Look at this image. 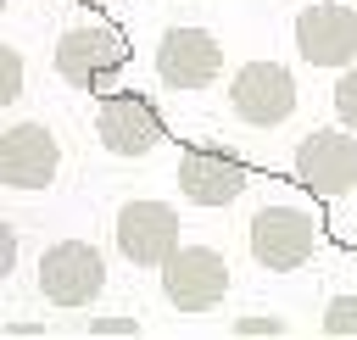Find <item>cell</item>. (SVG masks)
<instances>
[{
  "instance_id": "7a4b0ae2",
  "label": "cell",
  "mask_w": 357,
  "mask_h": 340,
  "mask_svg": "<svg viewBox=\"0 0 357 340\" xmlns=\"http://www.w3.org/2000/svg\"><path fill=\"white\" fill-rule=\"evenodd\" d=\"M95 139L112 150V156H145L167 139V123L156 111L151 95L139 89H106L100 106H95Z\"/></svg>"
},
{
  "instance_id": "277c9868",
  "label": "cell",
  "mask_w": 357,
  "mask_h": 340,
  "mask_svg": "<svg viewBox=\"0 0 357 340\" xmlns=\"http://www.w3.org/2000/svg\"><path fill=\"white\" fill-rule=\"evenodd\" d=\"M296 178L318 195V201H340L357 190V134L346 128H312L301 145H296Z\"/></svg>"
},
{
  "instance_id": "e0dca14e",
  "label": "cell",
  "mask_w": 357,
  "mask_h": 340,
  "mask_svg": "<svg viewBox=\"0 0 357 340\" xmlns=\"http://www.w3.org/2000/svg\"><path fill=\"white\" fill-rule=\"evenodd\" d=\"M84 329H89L95 340H128V334H139V323H134V318H89Z\"/></svg>"
},
{
  "instance_id": "9a60e30c",
  "label": "cell",
  "mask_w": 357,
  "mask_h": 340,
  "mask_svg": "<svg viewBox=\"0 0 357 340\" xmlns=\"http://www.w3.org/2000/svg\"><path fill=\"white\" fill-rule=\"evenodd\" d=\"M335 117H340V128H351L357 134V61L340 72V84H335Z\"/></svg>"
},
{
  "instance_id": "30bf717a",
  "label": "cell",
  "mask_w": 357,
  "mask_h": 340,
  "mask_svg": "<svg viewBox=\"0 0 357 340\" xmlns=\"http://www.w3.org/2000/svg\"><path fill=\"white\" fill-rule=\"evenodd\" d=\"M61 145L45 123H11L0 134V184L6 190H45L56 184Z\"/></svg>"
},
{
  "instance_id": "52a82bcc",
  "label": "cell",
  "mask_w": 357,
  "mask_h": 340,
  "mask_svg": "<svg viewBox=\"0 0 357 340\" xmlns=\"http://www.w3.org/2000/svg\"><path fill=\"white\" fill-rule=\"evenodd\" d=\"M173 184H178V195L190 206H229L245 190V162L234 150H223V145H184Z\"/></svg>"
},
{
  "instance_id": "4fadbf2b",
  "label": "cell",
  "mask_w": 357,
  "mask_h": 340,
  "mask_svg": "<svg viewBox=\"0 0 357 340\" xmlns=\"http://www.w3.org/2000/svg\"><path fill=\"white\" fill-rule=\"evenodd\" d=\"M329 340H357V295H335L324 307V323H318Z\"/></svg>"
},
{
  "instance_id": "8992f818",
  "label": "cell",
  "mask_w": 357,
  "mask_h": 340,
  "mask_svg": "<svg viewBox=\"0 0 357 340\" xmlns=\"http://www.w3.org/2000/svg\"><path fill=\"white\" fill-rule=\"evenodd\" d=\"M229 106L251 128L284 123L296 111V78H290V67H279V61H245L234 72V84H229Z\"/></svg>"
},
{
  "instance_id": "8fae6325",
  "label": "cell",
  "mask_w": 357,
  "mask_h": 340,
  "mask_svg": "<svg viewBox=\"0 0 357 340\" xmlns=\"http://www.w3.org/2000/svg\"><path fill=\"white\" fill-rule=\"evenodd\" d=\"M296 50L312 67H351L357 61V6L318 0L296 17Z\"/></svg>"
},
{
  "instance_id": "7c38bea8",
  "label": "cell",
  "mask_w": 357,
  "mask_h": 340,
  "mask_svg": "<svg viewBox=\"0 0 357 340\" xmlns=\"http://www.w3.org/2000/svg\"><path fill=\"white\" fill-rule=\"evenodd\" d=\"M117 251L134 268H162L178 251V212L167 201H128L117 212Z\"/></svg>"
},
{
  "instance_id": "2e32d148",
  "label": "cell",
  "mask_w": 357,
  "mask_h": 340,
  "mask_svg": "<svg viewBox=\"0 0 357 340\" xmlns=\"http://www.w3.org/2000/svg\"><path fill=\"white\" fill-rule=\"evenodd\" d=\"M229 334H240V340H279V334H290V323L284 318H234Z\"/></svg>"
},
{
  "instance_id": "6da1fadb",
  "label": "cell",
  "mask_w": 357,
  "mask_h": 340,
  "mask_svg": "<svg viewBox=\"0 0 357 340\" xmlns=\"http://www.w3.org/2000/svg\"><path fill=\"white\" fill-rule=\"evenodd\" d=\"M123 67H128V39L112 22H84L56 39V78H67L73 89L106 95Z\"/></svg>"
},
{
  "instance_id": "5b68a950",
  "label": "cell",
  "mask_w": 357,
  "mask_h": 340,
  "mask_svg": "<svg viewBox=\"0 0 357 340\" xmlns=\"http://www.w3.org/2000/svg\"><path fill=\"white\" fill-rule=\"evenodd\" d=\"M106 284V262L89 240H56L39 256V295L50 307H89Z\"/></svg>"
},
{
  "instance_id": "5bb4252c",
  "label": "cell",
  "mask_w": 357,
  "mask_h": 340,
  "mask_svg": "<svg viewBox=\"0 0 357 340\" xmlns=\"http://www.w3.org/2000/svg\"><path fill=\"white\" fill-rule=\"evenodd\" d=\"M17 95H22V50L0 45V106H11Z\"/></svg>"
},
{
  "instance_id": "ba28073f",
  "label": "cell",
  "mask_w": 357,
  "mask_h": 340,
  "mask_svg": "<svg viewBox=\"0 0 357 340\" xmlns=\"http://www.w3.org/2000/svg\"><path fill=\"white\" fill-rule=\"evenodd\" d=\"M312 240H318V223L301 212V206H262L251 217V256L257 268L268 273H290L312 256Z\"/></svg>"
},
{
  "instance_id": "3957f363",
  "label": "cell",
  "mask_w": 357,
  "mask_h": 340,
  "mask_svg": "<svg viewBox=\"0 0 357 340\" xmlns=\"http://www.w3.org/2000/svg\"><path fill=\"white\" fill-rule=\"evenodd\" d=\"M162 295L173 312H212L229 295V262L212 245H178L162 262Z\"/></svg>"
},
{
  "instance_id": "ac0fdd59",
  "label": "cell",
  "mask_w": 357,
  "mask_h": 340,
  "mask_svg": "<svg viewBox=\"0 0 357 340\" xmlns=\"http://www.w3.org/2000/svg\"><path fill=\"white\" fill-rule=\"evenodd\" d=\"M11 262H17V234H11V223H6V234H0V273L11 279Z\"/></svg>"
},
{
  "instance_id": "9c48e42d",
  "label": "cell",
  "mask_w": 357,
  "mask_h": 340,
  "mask_svg": "<svg viewBox=\"0 0 357 340\" xmlns=\"http://www.w3.org/2000/svg\"><path fill=\"white\" fill-rule=\"evenodd\" d=\"M223 72V45L206 28H167L156 39V78L167 89H206Z\"/></svg>"
}]
</instances>
